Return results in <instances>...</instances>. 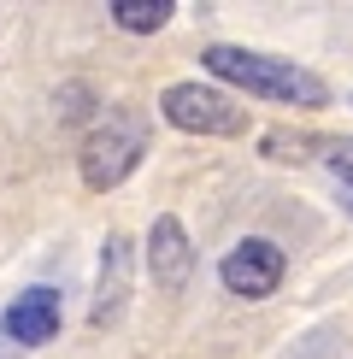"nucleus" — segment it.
<instances>
[{"mask_svg":"<svg viewBox=\"0 0 353 359\" xmlns=\"http://www.w3.org/2000/svg\"><path fill=\"white\" fill-rule=\"evenodd\" d=\"M147 271H153V289H165V294L188 289V277H195V248H188L183 218H171V212L153 218V230H147Z\"/></svg>","mask_w":353,"mask_h":359,"instance_id":"5","label":"nucleus"},{"mask_svg":"<svg viewBox=\"0 0 353 359\" xmlns=\"http://www.w3.org/2000/svg\"><path fill=\"white\" fill-rule=\"evenodd\" d=\"M289 271V253L271 242V236H242L224 259H218V277H224L230 294H242V301H265V294H277V283Z\"/></svg>","mask_w":353,"mask_h":359,"instance_id":"4","label":"nucleus"},{"mask_svg":"<svg viewBox=\"0 0 353 359\" xmlns=\"http://www.w3.org/2000/svg\"><path fill=\"white\" fill-rule=\"evenodd\" d=\"M141 154H147L141 124H130V118H106V124H95V130H88V142H83V183L95 189V194H106V189H118L130 171L141 165Z\"/></svg>","mask_w":353,"mask_h":359,"instance_id":"3","label":"nucleus"},{"mask_svg":"<svg viewBox=\"0 0 353 359\" xmlns=\"http://www.w3.org/2000/svg\"><path fill=\"white\" fill-rule=\"evenodd\" d=\"M112 24L118 29H130V36H153V29H165L171 24V0H112Z\"/></svg>","mask_w":353,"mask_h":359,"instance_id":"7","label":"nucleus"},{"mask_svg":"<svg viewBox=\"0 0 353 359\" xmlns=\"http://www.w3.org/2000/svg\"><path fill=\"white\" fill-rule=\"evenodd\" d=\"M347 212H353V194H347Z\"/></svg>","mask_w":353,"mask_h":359,"instance_id":"8","label":"nucleus"},{"mask_svg":"<svg viewBox=\"0 0 353 359\" xmlns=\"http://www.w3.org/2000/svg\"><path fill=\"white\" fill-rule=\"evenodd\" d=\"M159 112L183 136H242L247 130V107L212 83H171L159 95Z\"/></svg>","mask_w":353,"mask_h":359,"instance_id":"2","label":"nucleus"},{"mask_svg":"<svg viewBox=\"0 0 353 359\" xmlns=\"http://www.w3.org/2000/svg\"><path fill=\"white\" fill-rule=\"evenodd\" d=\"M200 65L212 71L218 83L242 88V95H259V100H277V107H294V112L330 107V83H324L318 71L294 65V59H277V53H254V48L218 41V48L200 53Z\"/></svg>","mask_w":353,"mask_h":359,"instance_id":"1","label":"nucleus"},{"mask_svg":"<svg viewBox=\"0 0 353 359\" xmlns=\"http://www.w3.org/2000/svg\"><path fill=\"white\" fill-rule=\"evenodd\" d=\"M59 318H65V306H59V289H48V283H36V289H24L18 301L6 306V336L24 341V348H41V341L59 336Z\"/></svg>","mask_w":353,"mask_h":359,"instance_id":"6","label":"nucleus"}]
</instances>
